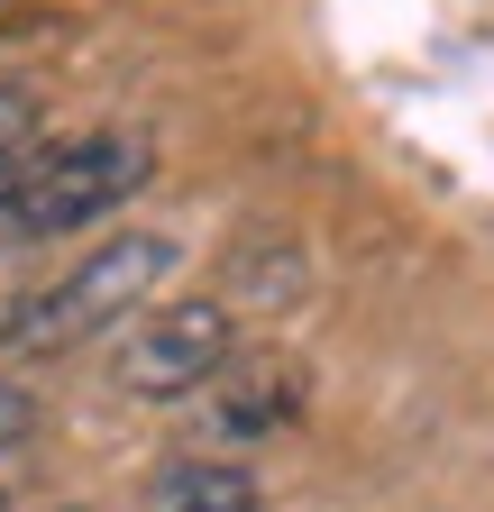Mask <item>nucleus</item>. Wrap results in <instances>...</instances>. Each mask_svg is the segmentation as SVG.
Returning a JSON list of instances; mask_svg holds the SVG:
<instances>
[{"label": "nucleus", "mask_w": 494, "mask_h": 512, "mask_svg": "<svg viewBox=\"0 0 494 512\" xmlns=\"http://www.w3.org/2000/svg\"><path fill=\"white\" fill-rule=\"evenodd\" d=\"M156 174V147L138 138V128H83V138L65 147H37L19 165V192H10V211H0V229H19V238H74L92 220H110L119 202H138Z\"/></svg>", "instance_id": "nucleus-1"}, {"label": "nucleus", "mask_w": 494, "mask_h": 512, "mask_svg": "<svg viewBox=\"0 0 494 512\" xmlns=\"http://www.w3.org/2000/svg\"><path fill=\"white\" fill-rule=\"evenodd\" d=\"M165 275H174V238L119 229V238H101L92 256H74L55 284H37V302H28V320H19L10 348L46 357V348H74V339H101V330H129V320L156 302Z\"/></svg>", "instance_id": "nucleus-2"}, {"label": "nucleus", "mask_w": 494, "mask_h": 512, "mask_svg": "<svg viewBox=\"0 0 494 512\" xmlns=\"http://www.w3.org/2000/svg\"><path fill=\"white\" fill-rule=\"evenodd\" d=\"M238 357V320L229 302H202V293H183V302H156L138 311L129 330H119L110 348V384L119 394H147V403H183V394H202V384Z\"/></svg>", "instance_id": "nucleus-3"}, {"label": "nucleus", "mask_w": 494, "mask_h": 512, "mask_svg": "<svg viewBox=\"0 0 494 512\" xmlns=\"http://www.w3.org/2000/svg\"><path fill=\"white\" fill-rule=\"evenodd\" d=\"M302 366L293 357H229L211 384H202V403H193V421H202V448H257V439H275V430H293L302 421Z\"/></svg>", "instance_id": "nucleus-4"}, {"label": "nucleus", "mask_w": 494, "mask_h": 512, "mask_svg": "<svg viewBox=\"0 0 494 512\" xmlns=\"http://www.w3.org/2000/svg\"><path fill=\"white\" fill-rule=\"evenodd\" d=\"M138 512H257V467L220 458V448H193V458H165L147 476Z\"/></svg>", "instance_id": "nucleus-5"}, {"label": "nucleus", "mask_w": 494, "mask_h": 512, "mask_svg": "<svg viewBox=\"0 0 494 512\" xmlns=\"http://www.w3.org/2000/svg\"><path fill=\"white\" fill-rule=\"evenodd\" d=\"M28 302H37V238H19V229H0V348L19 339V320H28Z\"/></svg>", "instance_id": "nucleus-6"}, {"label": "nucleus", "mask_w": 494, "mask_h": 512, "mask_svg": "<svg viewBox=\"0 0 494 512\" xmlns=\"http://www.w3.org/2000/svg\"><path fill=\"white\" fill-rule=\"evenodd\" d=\"M28 430H37V394H28V384H0V458H10Z\"/></svg>", "instance_id": "nucleus-7"}, {"label": "nucleus", "mask_w": 494, "mask_h": 512, "mask_svg": "<svg viewBox=\"0 0 494 512\" xmlns=\"http://www.w3.org/2000/svg\"><path fill=\"white\" fill-rule=\"evenodd\" d=\"M28 128H37V101H28L19 83H0V156H10V147H28Z\"/></svg>", "instance_id": "nucleus-8"}, {"label": "nucleus", "mask_w": 494, "mask_h": 512, "mask_svg": "<svg viewBox=\"0 0 494 512\" xmlns=\"http://www.w3.org/2000/svg\"><path fill=\"white\" fill-rule=\"evenodd\" d=\"M0 19H10V0H0Z\"/></svg>", "instance_id": "nucleus-9"}]
</instances>
